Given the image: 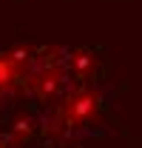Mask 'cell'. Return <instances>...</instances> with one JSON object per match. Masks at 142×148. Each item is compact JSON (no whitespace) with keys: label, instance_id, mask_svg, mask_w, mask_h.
<instances>
[{"label":"cell","instance_id":"cell-3","mask_svg":"<svg viewBox=\"0 0 142 148\" xmlns=\"http://www.w3.org/2000/svg\"><path fill=\"white\" fill-rule=\"evenodd\" d=\"M0 148H6V145H3V143H0Z\"/></svg>","mask_w":142,"mask_h":148},{"label":"cell","instance_id":"cell-1","mask_svg":"<svg viewBox=\"0 0 142 148\" xmlns=\"http://www.w3.org/2000/svg\"><path fill=\"white\" fill-rule=\"evenodd\" d=\"M26 63V51H9V54H0V91L9 88L17 77L20 66Z\"/></svg>","mask_w":142,"mask_h":148},{"label":"cell","instance_id":"cell-2","mask_svg":"<svg viewBox=\"0 0 142 148\" xmlns=\"http://www.w3.org/2000/svg\"><path fill=\"white\" fill-rule=\"evenodd\" d=\"M91 108H94L91 97H77V100L71 103L68 108H66V117H68V123H77V120L88 117V114H91Z\"/></svg>","mask_w":142,"mask_h":148}]
</instances>
